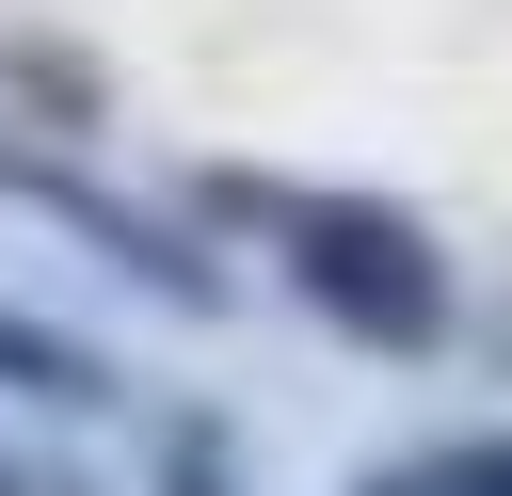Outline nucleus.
Returning <instances> with one entry per match:
<instances>
[{
  "label": "nucleus",
  "instance_id": "1",
  "mask_svg": "<svg viewBox=\"0 0 512 496\" xmlns=\"http://www.w3.org/2000/svg\"><path fill=\"white\" fill-rule=\"evenodd\" d=\"M208 224L272 240V288H288L320 336H352V352H400V368H416V352H448V320H464L432 224L384 208V192H304V176L224 160V176H208Z\"/></svg>",
  "mask_w": 512,
  "mask_h": 496
},
{
  "label": "nucleus",
  "instance_id": "2",
  "mask_svg": "<svg viewBox=\"0 0 512 496\" xmlns=\"http://www.w3.org/2000/svg\"><path fill=\"white\" fill-rule=\"evenodd\" d=\"M0 192H16V208H48L64 240H96V272H128V288H144V304H176V320H224V304H240V272H224L192 224H160V208H128V192H96V176L32 160V144H0Z\"/></svg>",
  "mask_w": 512,
  "mask_h": 496
},
{
  "label": "nucleus",
  "instance_id": "3",
  "mask_svg": "<svg viewBox=\"0 0 512 496\" xmlns=\"http://www.w3.org/2000/svg\"><path fill=\"white\" fill-rule=\"evenodd\" d=\"M0 400H32V416H128V368H112L96 336H64V320L0 304Z\"/></svg>",
  "mask_w": 512,
  "mask_h": 496
},
{
  "label": "nucleus",
  "instance_id": "4",
  "mask_svg": "<svg viewBox=\"0 0 512 496\" xmlns=\"http://www.w3.org/2000/svg\"><path fill=\"white\" fill-rule=\"evenodd\" d=\"M160 496H224V432H208V416L160 432Z\"/></svg>",
  "mask_w": 512,
  "mask_h": 496
},
{
  "label": "nucleus",
  "instance_id": "5",
  "mask_svg": "<svg viewBox=\"0 0 512 496\" xmlns=\"http://www.w3.org/2000/svg\"><path fill=\"white\" fill-rule=\"evenodd\" d=\"M0 496H80V480H64V464H16V448H0Z\"/></svg>",
  "mask_w": 512,
  "mask_h": 496
},
{
  "label": "nucleus",
  "instance_id": "6",
  "mask_svg": "<svg viewBox=\"0 0 512 496\" xmlns=\"http://www.w3.org/2000/svg\"><path fill=\"white\" fill-rule=\"evenodd\" d=\"M352 496H416V464H400V480H384V464H368V480H352Z\"/></svg>",
  "mask_w": 512,
  "mask_h": 496
}]
</instances>
